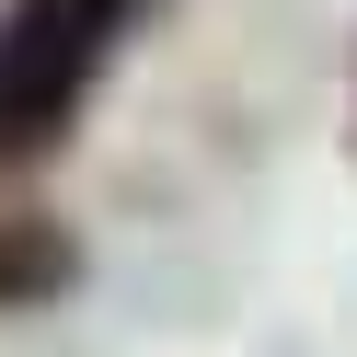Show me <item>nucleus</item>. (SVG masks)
Segmentation results:
<instances>
[{
	"label": "nucleus",
	"instance_id": "1",
	"mask_svg": "<svg viewBox=\"0 0 357 357\" xmlns=\"http://www.w3.org/2000/svg\"><path fill=\"white\" fill-rule=\"evenodd\" d=\"M139 0H12L0 12V150H47L81 116Z\"/></svg>",
	"mask_w": 357,
	"mask_h": 357
},
{
	"label": "nucleus",
	"instance_id": "2",
	"mask_svg": "<svg viewBox=\"0 0 357 357\" xmlns=\"http://www.w3.org/2000/svg\"><path fill=\"white\" fill-rule=\"evenodd\" d=\"M70 277H81V242L58 231V219H0V311L58 300Z\"/></svg>",
	"mask_w": 357,
	"mask_h": 357
}]
</instances>
